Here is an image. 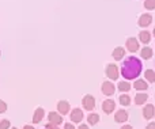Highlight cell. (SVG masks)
<instances>
[{
  "instance_id": "1",
  "label": "cell",
  "mask_w": 155,
  "mask_h": 129,
  "mask_svg": "<svg viewBox=\"0 0 155 129\" xmlns=\"http://www.w3.org/2000/svg\"><path fill=\"white\" fill-rule=\"evenodd\" d=\"M140 72H142V63H140V60L136 59V57H128V59L123 63L121 73H123V76L125 79H128V80L139 76Z\"/></svg>"
},
{
  "instance_id": "2",
  "label": "cell",
  "mask_w": 155,
  "mask_h": 129,
  "mask_svg": "<svg viewBox=\"0 0 155 129\" xmlns=\"http://www.w3.org/2000/svg\"><path fill=\"white\" fill-rule=\"evenodd\" d=\"M82 103L86 110H93V109L95 108V98H94L93 95H86V97L83 98Z\"/></svg>"
},
{
  "instance_id": "3",
  "label": "cell",
  "mask_w": 155,
  "mask_h": 129,
  "mask_svg": "<svg viewBox=\"0 0 155 129\" xmlns=\"http://www.w3.org/2000/svg\"><path fill=\"white\" fill-rule=\"evenodd\" d=\"M106 75L109 76L112 80H116L118 79V68L116 64H109L106 67Z\"/></svg>"
},
{
  "instance_id": "4",
  "label": "cell",
  "mask_w": 155,
  "mask_h": 129,
  "mask_svg": "<svg viewBox=\"0 0 155 129\" xmlns=\"http://www.w3.org/2000/svg\"><path fill=\"white\" fill-rule=\"evenodd\" d=\"M114 91H116V87L113 83H110V82H104L102 83V92L105 95H113Z\"/></svg>"
},
{
  "instance_id": "5",
  "label": "cell",
  "mask_w": 155,
  "mask_h": 129,
  "mask_svg": "<svg viewBox=\"0 0 155 129\" xmlns=\"http://www.w3.org/2000/svg\"><path fill=\"white\" fill-rule=\"evenodd\" d=\"M114 108H116V103L113 99H106V101H104V103H102V110H104L106 114L112 113V111L114 110Z\"/></svg>"
},
{
  "instance_id": "6",
  "label": "cell",
  "mask_w": 155,
  "mask_h": 129,
  "mask_svg": "<svg viewBox=\"0 0 155 129\" xmlns=\"http://www.w3.org/2000/svg\"><path fill=\"white\" fill-rule=\"evenodd\" d=\"M57 110H59L60 114H67L68 111H70V103L67 102V101H60L59 103H57Z\"/></svg>"
},
{
  "instance_id": "7",
  "label": "cell",
  "mask_w": 155,
  "mask_h": 129,
  "mask_svg": "<svg viewBox=\"0 0 155 129\" xmlns=\"http://www.w3.org/2000/svg\"><path fill=\"white\" fill-rule=\"evenodd\" d=\"M127 48L129 52H136L139 49V42L136 38H128L127 40Z\"/></svg>"
},
{
  "instance_id": "8",
  "label": "cell",
  "mask_w": 155,
  "mask_h": 129,
  "mask_svg": "<svg viewBox=\"0 0 155 129\" xmlns=\"http://www.w3.org/2000/svg\"><path fill=\"white\" fill-rule=\"evenodd\" d=\"M151 22H153V16H151L150 14H143L139 18V26L146 27V26H148Z\"/></svg>"
},
{
  "instance_id": "9",
  "label": "cell",
  "mask_w": 155,
  "mask_h": 129,
  "mask_svg": "<svg viewBox=\"0 0 155 129\" xmlns=\"http://www.w3.org/2000/svg\"><path fill=\"white\" fill-rule=\"evenodd\" d=\"M154 114H155V108L153 105H147L143 109V116H144V118H147V120L153 118Z\"/></svg>"
},
{
  "instance_id": "10",
  "label": "cell",
  "mask_w": 155,
  "mask_h": 129,
  "mask_svg": "<svg viewBox=\"0 0 155 129\" xmlns=\"http://www.w3.org/2000/svg\"><path fill=\"white\" fill-rule=\"evenodd\" d=\"M71 120L74 122H80L83 120V111L80 109H74L72 113H71Z\"/></svg>"
},
{
  "instance_id": "11",
  "label": "cell",
  "mask_w": 155,
  "mask_h": 129,
  "mask_svg": "<svg viewBox=\"0 0 155 129\" xmlns=\"http://www.w3.org/2000/svg\"><path fill=\"white\" fill-rule=\"evenodd\" d=\"M48 118H49V121H51L52 124H54V125H59V124H61L63 122V118L57 113H54V111H51V113L48 114Z\"/></svg>"
},
{
  "instance_id": "12",
  "label": "cell",
  "mask_w": 155,
  "mask_h": 129,
  "mask_svg": "<svg viewBox=\"0 0 155 129\" xmlns=\"http://www.w3.org/2000/svg\"><path fill=\"white\" fill-rule=\"evenodd\" d=\"M44 109L42 108H38V109H35V111H34V116H33V122L34 124H38V122H41V120L44 118Z\"/></svg>"
},
{
  "instance_id": "13",
  "label": "cell",
  "mask_w": 155,
  "mask_h": 129,
  "mask_svg": "<svg viewBox=\"0 0 155 129\" xmlns=\"http://www.w3.org/2000/svg\"><path fill=\"white\" fill-rule=\"evenodd\" d=\"M114 120L116 122H125L128 120V113L125 110H118L114 116Z\"/></svg>"
},
{
  "instance_id": "14",
  "label": "cell",
  "mask_w": 155,
  "mask_h": 129,
  "mask_svg": "<svg viewBox=\"0 0 155 129\" xmlns=\"http://www.w3.org/2000/svg\"><path fill=\"white\" fill-rule=\"evenodd\" d=\"M124 54H125V50H124V48H121V46H118V48H116L114 50H113V57H114V60H121L124 57Z\"/></svg>"
},
{
  "instance_id": "15",
  "label": "cell",
  "mask_w": 155,
  "mask_h": 129,
  "mask_svg": "<svg viewBox=\"0 0 155 129\" xmlns=\"http://www.w3.org/2000/svg\"><path fill=\"white\" fill-rule=\"evenodd\" d=\"M140 56H142L143 59H146V60L151 59V57H153V49L148 48V46L143 48V49H142V53H140Z\"/></svg>"
},
{
  "instance_id": "16",
  "label": "cell",
  "mask_w": 155,
  "mask_h": 129,
  "mask_svg": "<svg viewBox=\"0 0 155 129\" xmlns=\"http://www.w3.org/2000/svg\"><path fill=\"white\" fill-rule=\"evenodd\" d=\"M147 99H148L147 94H136V97H135V103H136V105H143Z\"/></svg>"
},
{
  "instance_id": "17",
  "label": "cell",
  "mask_w": 155,
  "mask_h": 129,
  "mask_svg": "<svg viewBox=\"0 0 155 129\" xmlns=\"http://www.w3.org/2000/svg\"><path fill=\"white\" fill-rule=\"evenodd\" d=\"M139 38H140V41H142L143 44H148L150 42V40H151V35H150V33L148 31H140Z\"/></svg>"
},
{
  "instance_id": "18",
  "label": "cell",
  "mask_w": 155,
  "mask_h": 129,
  "mask_svg": "<svg viewBox=\"0 0 155 129\" xmlns=\"http://www.w3.org/2000/svg\"><path fill=\"white\" fill-rule=\"evenodd\" d=\"M87 121H88V124H90V125H95V124H98V121H99V116H98V114H95V113H91L90 116L87 117Z\"/></svg>"
},
{
  "instance_id": "19",
  "label": "cell",
  "mask_w": 155,
  "mask_h": 129,
  "mask_svg": "<svg viewBox=\"0 0 155 129\" xmlns=\"http://www.w3.org/2000/svg\"><path fill=\"white\" fill-rule=\"evenodd\" d=\"M134 87L136 90H147L148 89L147 83H146L144 80H136L135 82V84H134Z\"/></svg>"
},
{
  "instance_id": "20",
  "label": "cell",
  "mask_w": 155,
  "mask_h": 129,
  "mask_svg": "<svg viewBox=\"0 0 155 129\" xmlns=\"http://www.w3.org/2000/svg\"><path fill=\"white\" fill-rule=\"evenodd\" d=\"M144 76H146V79H147L148 82H151V83H154V82H155V72L153 69H147V71H146Z\"/></svg>"
},
{
  "instance_id": "21",
  "label": "cell",
  "mask_w": 155,
  "mask_h": 129,
  "mask_svg": "<svg viewBox=\"0 0 155 129\" xmlns=\"http://www.w3.org/2000/svg\"><path fill=\"white\" fill-rule=\"evenodd\" d=\"M118 90L120 91H129L131 90V84L128 82H120L118 83Z\"/></svg>"
},
{
  "instance_id": "22",
  "label": "cell",
  "mask_w": 155,
  "mask_h": 129,
  "mask_svg": "<svg viewBox=\"0 0 155 129\" xmlns=\"http://www.w3.org/2000/svg\"><path fill=\"white\" fill-rule=\"evenodd\" d=\"M120 103L123 106H129V103H131V98H129L127 94H123L120 97Z\"/></svg>"
},
{
  "instance_id": "23",
  "label": "cell",
  "mask_w": 155,
  "mask_h": 129,
  "mask_svg": "<svg viewBox=\"0 0 155 129\" xmlns=\"http://www.w3.org/2000/svg\"><path fill=\"white\" fill-rule=\"evenodd\" d=\"M144 7L147 8V10H154L155 8V0H146Z\"/></svg>"
},
{
  "instance_id": "24",
  "label": "cell",
  "mask_w": 155,
  "mask_h": 129,
  "mask_svg": "<svg viewBox=\"0 0 155 129\" xmlns=\"http://www.w3.org/2000/svg\"><path fill=\"white\" fill-rule=\"evenodd\" d=\"M8 128H10V121L8 120H3L0 122V129H8Z\"/></svg>"
},
{
  "instance_id": "25",
  "label": "cell",
  "mask_w": 155,
  "mask_h": 129,
  "mask_svg": "<svg viewBox=\"0 0 155 129\" xmlns=\"http://www.w3.org/2000/svg\"><path fill=\"white\" fill-rule=\"evenodd\" d=\"M5 110H7V103L0 101V113H4Z\"/></svg>"
},
{
  "instance_id": "26",
  "label": "cell",
  "mask_w": 155,
  "mask_h": 129,
  "mask_svg": "<svg viewBox=\"0 0 155 129\" xmlns=\"http://www.w3.org/2000/svg\"><path fill=\"white\" fill-rule=\"evenodd\" d=\"M46 129H59L57 128V125L52 124V122H49V124H46Z\"/></svg>"
},
{
  "instance_id": "27",
  "label": "cell",
  "mask_w": 155,
  "mask_h": 129,
  "mask_svg": "<svg viewBox=\"0 0 155 129\" xmlns=\"http://www.w3.org/2000/svg\"><path fill=\"white\" fill-rule=\"evenodd\" d=\"M146 129H155V122H150V124L147 125V128Z\"/></svg>"
},
{
  "instance_id": "28",
  "label": "cell",
  "mask_w": 155,
  "mask_h": 129,
  "mask_svg": "<svg viewBox=\"0 0 155 129\" xmlns=\"http://www.w3.org/2000/svg\"><path fill=\"white\" fill-rule=\"evenodd\" d=\"M64 128H65V129H75V127H74L72 124H65Z\"/></svg>"
},
{
  "instance_id": "29",
  "label": "cell",
  "mask_w": 155,
  "mask_h": 129,
  "mask_svg": "<svg viewBox=\"0 0 155 129\" xmlns=\"http://www.w3.org/2000/svg\"><path fill=\"white\" fill-rule=\"evenodd\" d=\"M23 129H34V128H33L31 125H25V127H23Z\"/></svg>"
},
{
  "instance_id": "30",
  "label": "cell",
  "mask_w": 155,
  "mask_h": 129,
  "mask_svg": "<svg viewBox=\"0 0 155 129\" xmlns=\"http://www.w3.org/2000/svg\"><path fill=\"white\" fill-rule=\"evenodd\" d=\"M79 129H88V127H87V125L83 124V125H80V127H79Z\"/></svg>"
},
{
  "instance_id": "31",
  "label": "cell",
  "mask_w": 155,
  "mask_h": 129,
  "mask_svg": "<svg viewBox=\"0 0 155 129\" xmlns=\"http://www.w3.org/2000/svg\"><path fill=\"white\" fill-rule=\"evenodd\" d=\"M121 129H132V127H131V125H124Z\"/></svg>"
},
{
  "instance_id": "32",
  "label": "cell",
  "mask_w": 155,
  "mask_h": 129,
  "mask_svg": "<svg viewBox=\"0 0 155 129\" xmlns=\"http://www.w3.org/2000/svg\"><path fill=\"white\" fill-rule=\"evenodd\" d=\"M154 35H155V29H154Z\"/></svg>"
},
{
  "instance_id": "33",
  "label": "cell",
  "mask_w": 155,
  "mask_h": 129,
  "mask_svg": "<svg viewBox=\"0 0 155 129\" xmlns=\"http://www.w3.org/2000/svg\"><path fill=\"white\" fill-rule=\"evenodd\" d=\"M12 129H16V128H12Z\"/></svg>"
}]
</instances>
